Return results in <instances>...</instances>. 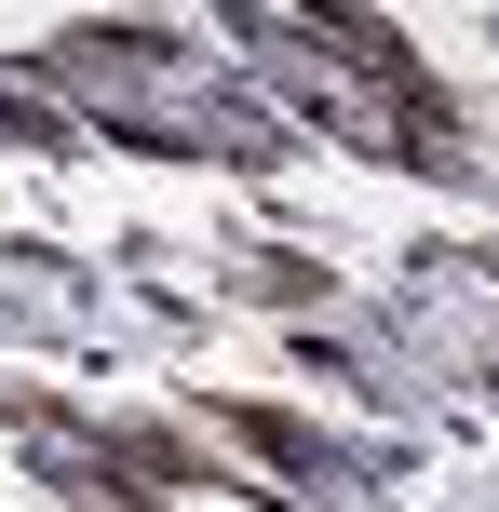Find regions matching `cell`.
<instances>
[{"mask_svg": "<svg viewBox=\"0 0 499 512\" xmlns=\"http://www.w3.org/2000/svg\"><path fill=\"white\" fill-rule=\"evenodd\" d=\"M216 418H230V432L257 445V459H284V472H311V459H324V432H297L284 405H216Z\"/></svg>", "mask_w": 499, "mask_h": 512, "instance_id": "obj_1", "label": "cell"}, {"mask_svg": "<svg viewBox=\"0 0 499 512\" xmlns=\"http://www.w3.org/2000/svg\"><path fill=\"white\" fill-rule=\"evenodd\" d=\"M0 135H27V149H41V135H54V108H27V95H0Z\"/></svg>", "mask_w": 499, "mask_h": 512, "instance_id": "obj_2", "label": "cell"}]
</instances>
